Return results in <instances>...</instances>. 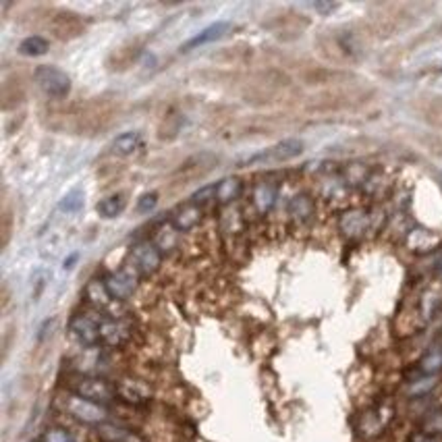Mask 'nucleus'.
Masks as SVG:
<instances>
[{
	"instance_id": "nucleus-1",
	"label": "nucleus",
	"mask_w": 442,
	"mask_h": 442,
	"mask_svg": "<svg viewBox=\"0 0 442 442\" xmlns=\"http://www.w3.org/2000/svg\"><path fill=\"white\" fill-rule=\"evenodd\" d=\"M65 411L75 417L81 423H90V426H102L108 421V411L104 405L94 403V401H87L79 395H67L65 397Z\"/></svg>"
},
{
	"instance_id": "nucleus-2",
	"label": "nucleus",
	"mask_w": 442,
	"mask_h": 442,
	"mask_svg": "<svg viewBox=\"0 0 442 442\" xmlns=\"http://www.w3.org/2000/svg\"><path fill=\"white\" fill-rule=\"evenodd\" d=\"M34 79H36L38 87L48 98L60 100V98L69 96V92H71V77L65 71L56 69V67L40 65L34 71Z\"/></svg>"
},
{
	"instance_id": "nucleus-3",
	"label": "nucleus",
	"mask_w": 442,
	"mask_h": 442,
	"mask_svg": "<svg viewBox=\"0 0 442 442\" xmlns=\"http://www.w3.org/2000/svg\"><path fill=\"white\" fill-rule=\"evenodd\" d=\"M129 261H131V268L139 277H148V275H154L160 268L162 251L154 241H139V243H135L131 247Z\"/></svg>"
},
{
	"instance_id": "nucleus-4",
	"label": "nucleus",
	"mask_w": 442,
	"mask_h": 442,
	"mask_svg": "<svg viewBox=\"0 0 442 442\" xmlns=\"http://www.w3.org/2000/svg\"><path fill=\"white\" fill-rule=\"evenodd\" d=\"M303 152V141L299 139H285V141H279L266 150H261L259 154L251 156L245 160L247 166H264V164H281V162H289L293 158H297L299 154Z\"/></svg>"
},
{
	"instance_id": "nucleus-5",
	"label": "nucleus",
	"mask_w": 442,
	"mask_h": 442,
	"mask_svg": "<svg viewBox=\"0 0 442 442\" xmlns=\"http://www.w3.org/2000/svg\"><path fill=\"white\" fill-rule=\"evenodd\" d=\"M73 395L104 405L117 397V386L104 378H81L73 384Z\"/></svg>"
},
{
	"instance_id": "nucleus-6",
	"label": "nucleus",
	"mask_w": 442,
	"mask_h": 442,
	"mask_svg": "<svg viewBox=\"0 0 442 442\" xmlns=\"http://www.w3.org/2000/svg\"><path fill=\"white\" fill-rule=\"evenodd\" d=\"M131 322L119 316H104L100 318V345L104 347H123L131 338Z\"/></svg>"
},
{
	"instance_id": "nucleus-7",
	"label": "nucleus",
	"mask_w": 442,
	"mask_h": 442,
	"mask_svg": "<svg viewBox=\"0 0 442 442\" xmlns=\"http://www.w3.org/2000/svg\"><path fill=\"white\" fill-rule=\"evenodd\" d=\"M137 281H139V275L131 268V266H123L115 272H110L104 283H106V289L108 293L113 295L115 301H125L129 299L135 289H137Z\"/></svg>"
},
{
	"instance_id": "nucleus-8",
	"label": "nucleus",
	"mask_w": 442,
	"mask_h": 442,
	"mask_svg": "<svg viewBox=\"0 0 442 442\" xmlns=\"http://www.w3.org/2000/svg\"><path fill=\"white\" fill-rule=\"evenodd\" d=\"M69 330L73 338L83 347H96L100 345V320H94L90 316H75L69 322Z\"/></svg>"
},
{
	"instance_id": "nucleus-9",
	"label": "nucleus",
	"mask_w": 442,
	"mask_h": 442,
	"mask_svg": "<svg viewBox=\"0 0 442 442\" xmlns=\"http://www.w3.org/2000/svg\"><path fill=\"white\" fill-rule=\"evenodd\" d=\"M117 386V397L129 405H146L152 397V388L135 378H123Z\"/></svg>"
},
{
	"instance_id": "nucleus-10",
	"label": "nucleus",
	"mask_w": 442,
	"mask_h": 442,
	"mask_svg": "<svg viewBox=\"0 0 442 442\" xmlns=\"http://www.w3.org/2000/svg\"><path fill=\"white\" fill-rule=\"evenodd\" d=\"M200 222H202V208L194 202L179 206L170 216V224L174 226V231H179V233H189Z\"/></svg>"
},
{
	"instance_id": "nucleus-11",
	"label": "nucleus",
	"mask_w": 442,
	"mask_h": 442,
	"mask_svg": "<svg viewBox=\"0 0 442 442\" xmlns=\"http://www.w3.org/2000/svg\"><path fill=\"white\" fill-rule=\"evenodd\" d=\"M368 226H370V214L360 208L345 212L340 218V231L347 237H362L368 231Z\"/></svg>"
},
{
	"instance_id": "nucleus-12",
	"label": "nucleus",
	"mask_w": 442,
	"mask_h": 442,
	"mask_svg": "<svg viewBox=\"0 0 442 442\" xmlns=\"http://www.w3.org/2000/svg\"><path fill=\"white\" fill-rule=\"evenodd\" d=\"M98 436L104 442H143V438L137 432L123 428V426H117V423H110V421L98 426Z\"/></svg>"
},
{
	"instance_id": "nucleus-13",
	"label": "nucleus",
	"mask_w": 442,
	"mask_h": 442,
	"mask_svg": "<svg viewBox=\"0 0 442 442\" xmlns=\"http://www.w3.org/2000/svg\"><path fill=\"white\" fill-rule=\"evenodd\" d=\"M229 30V23L226 21H216L208 27H204L200 34H196L181 50H194V48H200V46H206V44H212L216 40H220Z\"/></svg>"
},
{
	"instance_id": "nucleus-14",
	"label": "nucleus",
	"mask_w": 442,
	"mask_h": 442,
	"mask_svg": "<svg viewBox=\"0 0 442 442\" xmlns=\"http://www.w3.org/2000/svg\"><path fill=\"white\" fill-rule=\"evenodd\" d=\"M143 148V139H141V133L137 131H127V133H121L119 137H115V141L110 143V152L115 156H133L137 150Z\"/></svg>"
},
{
	"instance_id": "nucleus-15",
	"label": "nucleus",
	"mask_w": 442,
	"mask_h": 442,
	"mask_svg": "<svg viewBox=\"0 0 442 442\" xmlns=\"http://www.w3.org/2000/svg\"><path fill=\"white\" fill-rule=\"evenodd\" d=\"M251 202H253V206H255V210L259 214L270 212L272 206H275V202H277V189H275V185H270V183H257L253 187Z\"/></svg>"
},
{
	"instance_id": "nucleus-16",
	"label": "nucleus",
	"mask_w": 442,
	"mask_h": 442,
	"mask_svg": "<svg viewBox=\"0 0 442 442\" xmlns=\"http://www.w3.org/2000/svg\"><path fill=\"white\" fill-rule=\"evenodd\" d=\"M85 299L90 301L94 307H108L115 299H113V295L108 293V289H106V283L104 281H100V279H94V281H90L87 283V287H85Z\"/></svg>"
},
{
	"instance_id": "nucleus-17",
	"label": "nucleus",
	"mask_w": 442,
	"mask_h": 442,
	"mask_svg": "<svg viewBox=\"0 0 442 442\" xmlns=\"http://www.w3.org/2000/svg\"><path fill=\"white\" fill-rule=\"evenodd\" d=\"M440 243V235H436L434 231H423V229H417V231H411L407 235V245L413 249V251H430L432 247H436Z\"/></svg>"
},
{
	"instance_id": "nucleus-18",
	"label": "nucleus",
	"mask_w": 442,
	"mask_h": 442,
	"mask_svg": "<svg viewBox=\"0 0 442 442\" xmlns=\"http://www.w3.org/2000/svg\"><path fill=\"white\" fill-rule=\"evenodd\" d=\"M442 370V345H434L426 351L419 362V372L423 376H436Z\"/></svg>"
},
{
	"instance_id": "nucleus-19",
	"label": "nucleus",
	"mask_w": 442,
	"mask_h": 442,
	"mask_svg": "<svg viewBox=\"0 0 442 442\" xmlns=\"http://www.w3.org/2000/svg\"><path fill=\"white\" fill-rule=\"evenodd\" d=\"M243 194V185L239 179H222L220 183H216V202L220 204H233L235 200H239V196Z\"/></svg>"
},
{
	"instance_id": "nucleus-20",
	"label": "nucleus",
	"mask_w": 442,
	"mask_h": 442,
	"mask_svg": "<svg viewBox=\"0 0 442 442\" xmlns=\"http://www.w3.org/2000/svg\"><path fill=\"white\" fill-rule=\"evenodd\" d=\"M125 208H127V202H125V198H123L121 194L108 196V198H104V200L96 206V210H98V214H100L102 218H117V216H121V214L125 212Z\"/></svg>"
},
{
	"instance_id": "nucleus-21",
	"label": "nucleus",
	"mask_w": 442,
	"mask_h": 442,
	"mask_svg": "<svg viewBox=\"0 0 442 442\" xmlns=\"http://www.w3.org/2000/svg\"><path fill=\"white\" fill-rule=\"evenodd\" d=\"M19 52L23 56H42L48 52V40L42 36H30L19 44Z\"/></svg>"
},
{
	"instance_id": "nucleus-22",
	"label": "nucleus",
	"mask_w": 442,
	"mask_h": 442,
	"mask_svg": "<svg viewBox=\"0 0 442 442\" xmlns=\"http://www.w3.org/2000/svg\"><path fill=\"white\" fill-rule=\"evenodd\" d=\"M312 210H314V206H312L310 198H305V196H297V198H293V200H291V204H289V212H291V216L301 218V220L310 218V216H312Z\"/></svg>"
},
{
	"instance_id": "nucleus-23",
	"label": "nucleus",
	"mask_w": 442,
	"mask_h": 442,
	"mask_svg": "<svg viewBox=\"0 0 442 442\" xmlns=\"http://www.w3.org/2000/svg\"><path fill=\"white\" fill-rule=\"evenodd\" d=\"M83 191H79V189H73V191H69L62 200H60V204H58V208L62 210V212H69V214H75V212H79L81 208H83Z\"/></svg>"
},
{
	"instance_id": "nucleus-24",
	"label": "nucleus",
	"mask_w": 442,
	"mask_h": 442,
	"mask_svg": "<svg viewBox=\"0 0 442 442\" xmlns=\"http://www.w3.org/2000/svg\"><path fill=\"white\" fill-rule=\"evenodd\" d=\"M42 442H77V440L65 428H48L42 436Z\"/></svg>"
},
{
	"instance_id": "nucleus-25",
	"label": "nucleus",
	"mask_w": 442,
	"mask_h": 442,
	"mask_svg": "<svg viewBox=\"0 0 442 442\" xmlns=\"http://www.w3.org/2000/svg\"><path fill=\"white\" fill-rule=\"evenodd\" d=\"M210 200H216V185H208V187H202L200 191H196L194 196H191V202L194 204H206V202H210Z\"/></svg>"
},
{
	"instance_id": "nucleus-26",
	"label": "nucleus",
	"mask_w": 442,
	"mask_h": 442,
	"mask_svg": "<svg viewBox=\"0 0 442 442\" xmlns=\"http://www.w3.org/2000/svg\"><path fill=\"white\" fill-rule=\"evenodd\" d=\"M156 204H158V194H146L137 202V212L139 214H148V212H152L156 208Z\"/></svg>"
},
{
	"instance_id": "nucleus-27",
	"label": "nucleus",
	"mask_w": 442,
	"mask_h": 442,
	"mask_svg": "<svg viewBox=\"0 0 442 442\" xmlns=\"http://www.w3.org/2000/svg\"><path fill=\"white\" fill-rule=\"evenodd\" d=\"M316 9H318V11H322V13H330V11H334V9H336V5H316Z\"/></svg>"
},
{
	"instance_id": "nucleus-28",
	"label": "nucleus",
	"mask_w": 442,
	"mask_h": 442,
	"mask_svg": "<svg viewBox=\"0 0 442 442\" xmlns=\"http://www.w3.org/2000/svg\"><path fill=\"white\" fill-rule=\"evenodd\" d=\"M75 261V255H71L69 259H65V268H71V264Z\"/></svg>"
},
{
	"instance_id": "nucleus-29",
	"label": "nucleus",
	"mask_w": 442,
	"mask_h": 442,
	"mask_svg": "<svg viewBox=\"0 0 442 442\" xmlns=\"http://www.w3.org/2000/svg\"><path fill=\"white\" fill-rule=\"evenodd\" d=\"M421 442H432V440H421Z\"/></svg>"
}]
</instances>
